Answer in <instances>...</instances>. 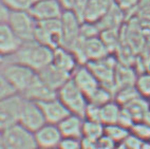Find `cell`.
<instances>
[{
  "label": "cell",
  "instance_id": "obj_1",
  "mask_svg": "<svg viewBox=\"0 0 150 149\" xmlns=\"http://www.w3.org/2000/svg\"><path fill=\"white\" fill-rule=\"evenodd\" d=\"M53 52V49L38 43L37 40H31L22 43L19 50L8 59L24 65L38 73L47 66L52 64Z\"/></svg>",
  "mask_w": 150,
  "mask_h": 149
},
{
  "label": "cell",
  "instance_id": "obj_2",
  "mask_svg": "<svg viewBox=\"0 0 150 149\" xmlns=\"http://www.w3.org/2000/svg\"><path fill=\"white\" fill-rule=\"evenodd\" d=\"M57 99L66 106L71 114L79 115L85 118L86 110L89 106L88 97L72 79L68 80L57 91Z\"/></svg>",
  "mask_w": 150,
  "mask_h": 149
},
{
  "label": "cell",
  "instance_id": "obj_3",
  "mask_svg": "<svg viewBox=\"0 0 150 149\" xmlns=\"http://www.w3.org/2000/svg\"><path fill=\"white\" fill-rule=\"evenodd\" d=\"M34 133L20 124L0 132V149H36Z\"/></svg>",
  "mask_w": 150,
  "mask_h": 149
},
{
  "label": "cell",
  "instance_id": "obj_4",
  "mask_svg": "<svg viewBox=\"0 0 150 149\" xmlns=\"http://www.w3.org/2000/svg\"><path fill=\"white\" fill-rule=\"evenodd\" d=\"M1 70L19 95H22L27 91L37 75V73L29 67L11 59H6Z\"/></svg>",
  "mask_w": 150,
  "mask_h": 149
},
{
  "label": "cell",
  "instance_id": "obj_5",
  "mask_svg": "<svg viewBox=\"0 0 150 149\" xmlns=\"http://www.w3.org/2000/svg\"><path fill=\"white\" fill-rule=\"evenodd\" d=\"M117 64L118 60L115 56L109 54L100 59L90 61L87 66L95 75L100 86L115 93V71Z\"/></svg>",
  "mask_w": 150,
  "mask_h": 149
},
{
  "label": "cell",
  "instance_id": "obj_6",
  "mask_svg": "<svg viewBox=\"0 0 150 149\" xmlns=\"http://www.w3.org/2000/svg\"><path fill=\"white\" fill-rule=\"evenodd\" d=\"M35 40L53 50L62 47V31L60 18L36 22Z\"/></svg>",
  "mask_w": 150,
  "mask_h": 149
},
{
  "label": "cell",
  "instance_id": "obj_7",
  "mask_svg": "<svg viewBox=\"0 0 150 149\" xmlns=\"http://www.w3.org/2000/svg\"><path fill=\"white\" fill-rule=\"evenodd\" d=\"M6 22L22 43L35 40L37 21L33 18L29 11H11Z\"/></svg>",
  "mask_w": 150,
  "mask_h": 149
},
{
  "label": "cell",
  "instance_id": "obj_8",
  "mask_svg": "<svg viewBox=\"0 0 150 149\" xmlns=\"http://www.w3.org/2000/svg\"><path fill=\"white\" fill-rule=\"evenodd\" d=\"M60 22L62 31V47L68 50H72L81 40V28L83 21L73 11H64L60 17Z\"/></svg>",
  "mask_w": 150,
  "mask_h": 149
},
{
  "label": "cell",
  "instance_id": "obj_9",
  "mask_svg": "<svg viewBox=\"0 0 150 149\" xmlns=\"http://www.w3.org/2000/svg\"><path fill=\"white\" fill-rule=\"evenodd\" d=\"M19 124L33 133L47 124L38 103L23 99L19 115Z\"/></svg>",
  "mask_w": 150,
  "mask_h": 149
},
{
  "label": "cell",
  "instance_id": "obj_10",
  "mask_svg": "<svg viewBox=\"0 0 150 149\" xmlns=\"http://www.w3.org/2000/svg\"><path fill=\"white\" fill-rule=\"evenodd\" d=\"M22 101L23 97L19 94L0 101V132L19 123Z\"/></svg>",
  "mask_w": 150,
  "mask_h": 149
},
{
  "label": "cell",
  "instance_id": "obj_11",
  "mask_svg": "<svg viewBox=\"0 0 150 149\" xmlns=\"http://www.w3.org/2000/svg\"><path fill=\"white\" fill-rule=\"evenodd\" d=\"M29 12L36 21H46L59 19L64 13V9L57 0H40L33 2Z\"/></svg>",
  "mask_w": 150,
  "mask_h": 149
},
{
  "label": "cell",
  "instance_id": "obj_12",
  "mask_svg": "<svg viewBox=\"0 0 150 149\" xmlns=\"http://www.w3.org/2000/svg\"><path fill=\"white\" fill-rule=\"evenodd\" d=\"M71 79L83 91V94L88 97V99L100 87L99 82L87 65H79L76 68V70L73 72Z\"/></svg>",
  "mask_w": 150,
  "mask_h": 149
},
{
  "label": "cell",
  "instance_id": "obj_13",
  "mask_svg": "<svg viewBox=\"0 0 150 149\" xmlns=\"http://www.w3.org/2000/svg\"><path fill=\"white\" fill-rule=\"evenodd\" d=\"M34 136L38 149H57L62 140V136L57 125L48 123L34 132Z\"/></svg>",
  "mask_w": 150,
  "mask_h": 149
},
{
  "label": "cell",
  "instance_id": "obj_14",
  "mask_svg": "<svg viewBox=\"0 0 150 149\" xmlns=\"http://www.w3.org/2000/svg\"><path fill=\"white\" fill-rule=\"evenodd\" d=\"M21 45L22 41L17 37L8 22L0 23V55L6 59L11 58Z\"/></svg>",
  "mask_w": 150,
  "mask_h": 149
},
{
  "label": "cell",
  "instance_id": "obj_15",
  "mask_svg": "<svg viewBox=\"0 0 150 149\" xmlns=\"http://www.w3.org/2000/svg\"><path fill=\"white\" fill-rule=\"evenodd\" d=\"M22 97L29 101H35V103H42L49 99H55L57 96V92L50 88L45 82L41 80V78L36 75V77L27 89V91L22 94Z\"/></svg>",
  "mask_w": 150,
  "mask_h": 149
},
{
  "label": "cell",
  "instance_id": "obj_16",
  "mask_svg": "<svg viewBox=\"0 0 150 149\" xmlns=\"http://www.w3.org/2000/svg\"><path fill=\"white\" fill-rule=\"evenodd\" d=\"M39 106L43 113L46 123L52 124V125H58L64 118L71 114L69 110L66 108V106L57 99V96L55 99L39 103Z\"/></svg>",
  "mask_w": 150,
  "mask_h": 149
},
{
  "label": "cell",
  "instance_id": "obj_17",
  "mask_svg": "<svg viewBox=\"0 0 150 149\" xmlns=\"http://www.w3.org/2000/svg\"><path fill=\"white\" fill-rule=\"evenodd\" d=\"M37 75L41 78L42 82L52 88L54 91H58L68 80L71 79V75L67 72L62 71V69L57 68L55 65L50 64L45 69L39 71Z\"/></svg>",
  "mask_w": 150,
  "mask_h": 149
},
{
  "label": "cell",
  "instance_id": "obj_18",
  "mask_svg": "<svg viewBox=\"0 0 150 149\" xmlns=\"http://www.w3.org/2000/svg\"><path fill=\"white\" fill-rule=\"evenodd\" d=\"M115 0H88L83 22L97 23L109 12Z\"/></svg>",
  "mask_w": 150,
  "mask_h": 149
},
{
  "label": "cell",
  "instance_id": "obj_19",
  "mask_svg": "<svg viewBox=\"0 0 150 149\" xmlns=\"http://www.w3.org/2000/svg\"><path fill=\"white\" fill-rule=\"evenodd\" d=\"M52 64L55 65L59 69H62V71L69 73L71 76L76 68L79 66V62L75 57L74 53L64 47H59L54 50Z\"/></svg>",
  "mask_w": 150,
  "mask_h": 149
},
{
  "label": "cell",
  "instance_id": "obj_20",
  "mask_svg": "<svg viewBox=\"0 0 150 149\" xmlns=\"http://www.w3.org/2000/svg\"><path fill=\"white\" fill-rule=\"evenodd\" d=\"M85 118L79 115L69 114L59 123L57 127L62 133V138H81Z\"/></svg>",
  "mask_w": 150,
  "mask_h": 149
},
{
  "label": "cell",
  "instance_id": "obj_21",
  "mask_svg": "<svg viewBox=\"0 0 150 149\" xmlns=\"http://www.w3.org/2000/svg\"><path fill=\"white\" fill-rule=\"evenodd\" d=\"M135 74L132 68L127 64H122L118 61L117 67L115 71V88L116 90L124 87H129V86L135 85L137 80ZM115 90V91H116Z\"/></svg>",
  "mask_w": 150,
  "mask_h": 149
},
{
  "label": "cell",
  "instance_id": "obj_22",
  "mask_svg": "<svg viewBox=\"0 0 150 149\" xmlns=\"http://www.w3.org/2000/svg\"><path fill=\"white\" fill-rule=\"evenodd\" d=\"M123 108L131 115L134 122H141L144 115L150 109V101L143 96H137V99H132Z\"/></svg>",
  "mask_w": 150,
  "mask_h": 149
},
{
  "label": "cell",
  "instance_id": "obj_23",
  "mask_svg": "<svg viewBox=\"0 0 150 149\" xmlns=\"http://www.w3.org/2000/svg\"><path fill=\"white\" fill-rule=\"evenodd\" d=\"M121 111L122 106H120L113 99L107 104H105L104 106L99 107V122L105 126L116 124L120 114H121Z\"/></svg>",
  "mask_w": 150,
  "mask_h": 149
},
{
  "label": "cell",
  "instance_id": "obj_24",
  "mask_svg": "<svg viewBox=\"0 0 150 149\" xmlns=\"http://www.w3.org/2000/svg\"><path fill=\"white\" fill-rule=\"evenodd\" d=\"M105 134V125L102 123L90 121L85 118L83 128V138H87L90 141L97 142L100 138H103Z\"/></svg>",
  "mask_w": 150,
  "mask_h": 149
},
{
  "label": "cell",
  "instance_id": "obj_25",
  "mask_svg": "<svg viewBox=\"0 0 150 149\" xmlns=\"http://www.w3.org/2000/svg\"><path fill=\"white\" fill-rule=\"evenodd\" d=\"M130 134V130L127 128L123 127L120 124H111V125L105 126V134L107 138H109L110 140H112L114 143L122 144L125 140L127 138V136Z\"/></svg>",
  "mask_w": 150,
  "mask_h": 149
},
{
  "label": "cell",
  "instance_id": "obj_26",
  "mask_svg": "<svg viewBox=\"0 0 150 149\" xmlns=\"http://www.w3.org/2000/svg\"><path fill=\"white\" fill-rule=\"evenodd\" d=\"M137 96H141L137 92L135 86H129V87H124L120 88L115 91L114 93V101L117 103L120 106L124 107L132 99H137Z\"/></svg>",
  "mask_w": 150,
  "mask_h": 149
},
{
  "label": "cell",
  "instance_id": "obj_27",
  "mask_svg": "<svg viewBox=\"0 0 150 149\" xmlns=\"http://www.w3.org/2000/svg\"><path fill=\"white\" fill-rule=\"evenodd\" d=\"M114 99V93L109 89L100 86L90 97H89V104L94 105L97 107H102L105 104Z\"/></svg>",
  "mask_w": 150,
  "mask_h": 149
},
{
  "label": "cell",
  "instance_id": "obj_28",
  "mask_svg": "<svg viewBox=\"0 0 150 149\" xmlns=\"http://www.w3.org/2000/svg\"><path fill=\"white\" fill-rule=\"evenodd\" d=\"M134 86L139 95L147 99H150V73H143L139 75Z\"/></svg>",
  "mask_w": 150,
  "mask_h": 149
},
{
  "label": "cell",
  "instance_id": "obj_29",
  "mask_svg": "<svg viewBox=\"0 0 150 149\" xmlns=\"http://www.w3.org/2000/svg\"><path fill=\"white\" fill-rule=\"evenodd\" d=\"M16 90L14 89L12 84L8 82L6 76L3 74L2 70L0 69V101L6 99L14 95H17Z\"/></svg>",
  "mask_w": 150,
  "mask_h": 149
},
{
  "label": "cell",
  "instance_id": "obj_30",
  "mask_svg": "<svg viewBox=\"0 0 150 149\" xmlns=\"http://www.w3.org/2000/svg\"><path fill=\"white\" fill-rule=\"evenodd\" d=\"M130 133L146 143L150 140V126L144 122H135L130 129Z\"/></svg>",
  "mask_w": 150,
  "mask_h": 149
},
{
  "label": "cell",
  "instance_id": "obj_31",
  "mask_svg": "<svg viewBox=\"0 0 150 149\" xmlns=\"http://www.w3.org/2000/svg\"><path fill=\"white\" fill-rule=\"evenodd\" d=\"M10 11H29L32 0H3Z\"/></svg>",
  "mask_w": 150,
  "mask_h": 149
},
{
  "label": "cell",
  "instance_id": "obj_32",
  "mask_svg": "<svg viewBox=\"0 0 150 149\" xmlns=\"http://www.w3.org/2000/svg\"><path fill=\"white\" fill-rule=\"evenodd\" d=\"M57 149H81V138H62Z\"/></svg>",
  "mask_w": 150,
  "mask_h": 149
},
{
  "label": "cell",
  "instance_id": "obj_33",
  "mask_svg": "<svg viewBox=\"0 0 150 149\" xmlns=\"http://www.w3.org/2000/svg\"><path fill=\"white\" fill-rule=\"evenodd\" d=\"M122 144L124 146H126L128 149H143L145 142H143L142 140H139V138L130 133Z\"/></svg>",
  "mask_w": 150,
  "mask_h": 149
},
{
  "label": "cell",
  "instance_id": "obj_34",
  "mask_svg": "<svg viewBox=\"0 0 150 149\" xmlns=\"http://www.w3.org/2000/svg\"><path fill=\"white\" fill-rule=\"evenodd\" d=\"M117 144L114 143L112 140H110L106 136L100 138L98 141L96 142V148L97 149H115Z\"/></svg>",
  "mask_w": 150,
  "mask_h": 149
},
{
  "label": "cell",
  "instance_id": "obj_35",
  "mask_svg": "<svg viewBox=\"0 0 150 149\" xmlns=\"http://www.w3.org/2000/svg\"><path fill=\"white\" fill-rule=\"evenodd\" d=\"M10 13H11V11H10V9L6 6L4 1H3V0H0V23L8 21Z\"/></svg>",
  "mask_w": 150,
  "mask_h": 149
},
{
  "label": "cell",
  "instance_id": "obj_36",
  "mask_svg": "<svg viewBox=\"0 0 150 149\" xmlns=\"http://www.w3.org/2000/svg\"><path fill=\"white\" fill-rule=\"evenodd\" d=\"M57 2L62 6L64 11H72L75 0H57Z\"/></svg>",
  "mask_w": 150,
  "mask_h": 149
},
{
  "label": "cell",
  "instance_id": "obj_37",
  "mask_svg": "<svg viewBox=\"0 0 150 149\" xmlns=\"http://www.w3.org/2000/svg\"><path fill=\"white\" fill-rule=\"evenodd\" d=\"M141 122H144V123H146L147 125H149L150 126V109L147 111V113L144 115V117H143V120L141 121Z\"/></svg>",
  "mask_w": 150,
  "mask_h": 149
},
{
  "label": "cell",
  "instance_id": "obj_38",
  "mask_svg": "<svg viewBox=\"0 0 150 149\" xmlns=\"http://www.w3.org/2000/svg\"><path fill=\"white\" fill-rule=\"evenodd\" d=\"M6 59L4 58V57H2V56L0 55V69L2 68V66H3V65H4V62H6Z\"/></svg>",
  "mask_w": 150,
  "mask_h": 149
},
{
  "label": "cell",
  "instance_id": "obj_39",
  "mask_svg": "<svg viewBox=\"0 0 150 149\" xmlns=\"http://www.w3.org/2000/svg\"><path fill=\"white\" fill-rule=\"evenodd\" d=\"M33 2H36V1H40V0H32Z\"/></svg>",
  "mask_w": 150,
  "mask_h": 149
},
{
  "label": "cell",
  "instance_id": "obj_40",
  "mask_svg": "<svg viewBox=\"0 0 150 149\" xmlns=\"http://www.w3.org/2000/svg\"><path fill=\"white\" fill-rule=\"evenodd\" d=\"M36 149H38V148H36Z\"/></svg>",
  "mask_w": 150,
  "mask_h": 149
}]
</instances>
